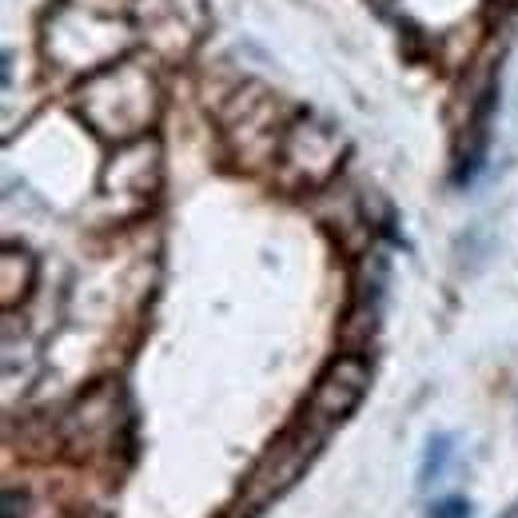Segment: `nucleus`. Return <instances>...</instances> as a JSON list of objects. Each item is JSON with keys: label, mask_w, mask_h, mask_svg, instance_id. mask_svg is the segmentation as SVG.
Instances as JSON below:
<instances>
[{"label": "nucleus", "mask_w": 518, "mask_h": 518, "mask_svg": "<svg viewBox=\"0 0 518 518\" xmlns=\"http://www.w3.org/2000/svg\"><path fill=\"white\" fill-rule=\"evenodd\" d=\"M367 387H371V367H367V359H359V355H339V359L323 371V379L315 383V391H311V399H307V411H303V423L315 427V431L327 439V431L339 427V423L363 403Z\"/></svg>", "instance_id": "f257e3e1"}, {"label": "nucleus", "mask_w": 518, "mask_h": 518, "mask_svg": "<svg viewBox=\"0 0 518 518\" xmlns=\"http://www.w3.org/2000/svg\"><path fill=\"white\" fill-rule=\"evenodd\" d=\"M451 435H435L431 443H427V455H423V467H419V483L423 487H431V483H439L443 475H447V459H451Z\"/></svg>", "instance_id": "f03ea898"}, {"label": "nucleus", "mask_w": 518, "mask_h": 518, "mask_svg": "<svg viewBox=\"0 0 518 518\" xmlns=\"http://www.w3.org/2000/svg\"><path fill=\"white\" fill-rule=\"evenodd\" d=\"M427 518H471V503H467V499H443V503H431V515Z\"/></svg>", "instance_id": "7ed1b4c3"}]
</instances>
